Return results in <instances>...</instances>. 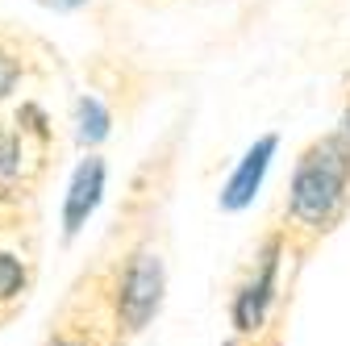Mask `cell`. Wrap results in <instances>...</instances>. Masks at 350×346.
I'll return each mask as SVG.
<instances>
[{"label": "cell", "mask_w": 350, "mask_h": 346, "mask_svg": "<svg viewBox=\"0 0 350 346\" xmlns=\"http://www.w3.org/2000/svg\"><path fill=\"white\" fill-rule=\"evenodd\" d=\"M338 134H342V142L350 146V105L342 109V121H338Z\"/></svg>", "instance_id": "9"}, {"label": "cell", "mask_w": 350, "mask_h": 346, "mask_svg": "<svg viewBox=\"0 0 350 346\" xmlns=\"http://www.w3.org/2000/svg\"><path fill=\"white\" fill-rule=\"evenodd\" d=\"M350 209V146L342 134H321L296 155L288 196H284V234L288 242H321L342 226Z\"/></svg>", "instance_id": "1"}, {"label": "cell", "mask_w": 350, "mask_h": 346, "mask_svg": "<svg viewBox=\"0 0 350 346\" xmlns=\"http://www.w3.org/2000/svg\"><path fill=\"white\" fill-rule=\"evenodd\" d=\"M25 263L17 254H9V250H0V300H17L21 292H25Z\"/></svg>", "instance_id": "7"}, {"label": "cell", "mask_w": 350, "mask_h": 346, "mask_svg": "<svg viewBox=\"0 0 350 346\" xmlns=\"http://www.w3.org/2000/svg\"><path fill=\"white\" fill-rule=\"evenodd\" d=\"M284 250H288V234H284V230L267 234V242L254 250L250 271H246L242 284L234 288L230 321H234V330H238L242 338H254L262 325H267V313H271L275 296H280V263H284Z\"/></svg>", "instance_id": "3"}, {"label": "cell", "mask_w": 350, "mask_h": 346, "mask_svg": "<svg viewBox=\"0 0 350 346\" xmlns=\"http://www.w3.org/2000/svg\"><path fill=\"white\" fill-rule=\"evenodd\" d=\"M163 296H167V263L150 242H142L125 254L117 271V321L125 325V334H142L159 317Z\"/></svg>", "instance_id": "2"}, {"label": "cell", "mask_w": 350, "mask_h": 346, "mask_svg": "<svg viewBox=\"0 0 350 346\" xmlns=\"http://www.w3.org/2000/svg\"><path fill=\"white\" fill-rule=\"evenodd\" d=\"M42 9H51V13H79L83 5H92V0H38Z\"/></svg>", "instance_id": "8"}, {"label": "cell", "mask_w": 350, "mask_h": 346, "mask_svg": "<svg viewBox=\"0 0 350 346\" xmlns=\"http://www.w3.org/2000/svg\"><path fill=\"white\" fill-rule=\"evenodd\" d=\"M46 346H83V342H75V338H55V342H46Z\"/></svg>", "instance_id": "10"}, {"label": "cell", "mask_w": 350, "mask_h": 346, "mask_svg": "<svg viewBox=\"0 0 350 346\" xmlns=\"http://www.w3.org/2000/svg\"><path fill=\"white\" fill-rule=\"evenodd\" d=\"M71 125H75V142H79L83 150H92V146H100V142L113 134V109H109L100 96L83 92V96L75 101V109H71Z\"/></svg>", "instance_id": "6"}, {"label": "cell", "mask_w": 350, "mask_h": 346, "mask_svg": "<svg viewBox=\"0 0 350 346\" xmlns=\"http://www.w3.org/2000/svg\"><path fill=\"white\" fill-rule=\"evenodd\" d=\"M105 180H109V167H105L100 155L79 159V167L71 171L67 196H63V234H67V238H75V234L88 226V217L100 209V200H105Z\"/></svg>", "instance_id": "5"}, {"label": "cell", "mask_w": 350, "mask_h": 346, "mask_svg": "<svg viewBox=\"0 0 350 346\" xmlns=\"http://www.w3.org/2000/svg\"><path fill=\"white\" fill-rule=\"evenodd\" d=\"M275 150H280V134H275V129H271V134H258V138L242 150L238 167L230 171V180L221 184V192H217L221 213H242V209L254 204L262 180H267V171H271V163H275Z\"/></svg>", "instance_id": "4"}]
</instances>
